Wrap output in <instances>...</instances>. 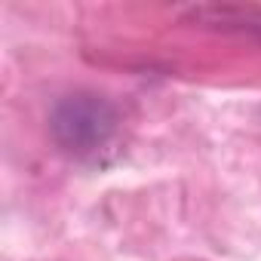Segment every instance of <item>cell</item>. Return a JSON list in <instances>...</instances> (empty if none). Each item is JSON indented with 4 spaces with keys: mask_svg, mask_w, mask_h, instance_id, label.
Instances as JSON below:
<instances>
[{
    "mask_svg": "<svg viewBox=\"0 0 261 261\" xmlns=\"http://www.w3.org/2000/svg\"><path fill=\"white\" fill-rule=\"evenodd\" d=\"M49 133L59 148L74 157H98L120 133L117 108L95 92L65 95L49 114Z\"/></svg>",
    "mask_w": 261,
    "mask_h": 261,
    "instance_id": "obj_1",
    "label": "cell"
},
{
    "mask_svg": "<svg viewBox=\"0 0 261 261\" xmlns=\"http://www.w3.org/2000/svg\"><path fill=\"white\" fill-rule=\"evenodd\" d=\"M188 19L197 25H218V28H246V31H261V10L255 7H194L188 10Z\"/></svg>",
    "mask_w": 261,
    "mask_h": 261,
    "instance_id": "obj_2",
    "label": "cell"
}]
</instances>
